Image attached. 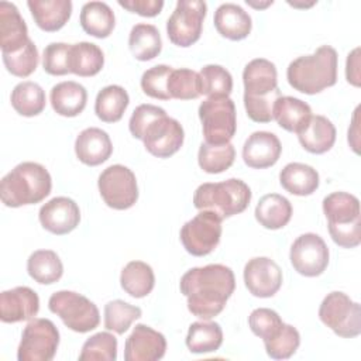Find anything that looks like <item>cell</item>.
I'll return each mask as SVG.
<instances>
[{"label":"cell","mask_w":361,"mask_h":361,"mask_svg":"<svg viewBox=\"0 0 361 361\" xmlns=\"http://www.w3.org/2000/svg\"><path fill=\"white\" fill-rule=\"evenodd\" d=\"M274 118L276 123L289 133L302 131L312 117L310 106L292 96H281L274 104Z\"/></svg>","instance_id":"27"},{"label":"cell","mask_w":361,"mask_h":361,"mask_svg":"<svg viewBox=\"0 0 361 361\" xmlns=\"http://www.w3.org/2000/svg\"><path fill=\"white\" fill-rule=\"evenodd\" d=\"M282 188L296 196H309L319 188L317 171L306 164L290 162L279 173Z\"/></svg>","instance_id":"29"},{"label":"cell","mask_w":361,"mask_h":361,"mask_svg":"<svg viewBox=\"0 0 361 361\" xmlns=\"http://www.w3.org/2000/svg\"><path fill=\"white\" fill-rule=\"evenodd\" d=\"M235 158V149L231 142L214 145L202 142L197 154L199 166L207 173H220L227 171Z\"/></svg>","instance_id":"38"},{"label":"cell","mask_w":361,"mask_h":361,"mask_svg":"<svg viewBox=\"0 0 361 361\" xmlns=\"http://www.w3.org/2000/svg\"><path fill=\"white\" fill-rule=\"evenodd\" d=\"M185 133L180 123L168 114L154 118L144 130L141 141L145 149L157 158H169L183 144Z\"/></svg>","instance_id":"14"},{"label":"cell","mask_w":361,"mask_h":361,"mask_svg":"<svg viewBox=\"0 0 361 361\" xmlns=\"http://www.w3.org/2000/svg\"><path fill=\"white\" fill-rule=\"evenodd\" d=\"M214 27L217 32L231 41H240L251 32V17L243 7L234 3H224L214 13Z\"/></svg>","instance_id":"24"},{"label":"cell","mask_w":361,"mask_h":361,"mask_svg":"<svg viewBox=\"0 0 361 361\" xmlns=\"http://www.w3.org/2000/svg\"><path fill=\"white\" fill-rule=\"evenodd\" d=\"M141 317V309L121 299L111 300L104 306V327L117 334H124L131 323Z\"/></svg>","instance_id":"40"},{"label":"cell","mask_w":361,"mask_h":361,"mask_svg":"<svg viewBox=\"0 0 361 361\" xmlns=\"http://www.w3.org/2000/svg\"><path fill=\"white\" fill-rule=\"evenodd\" d=\"M251 200V189L241 179L230 178L223 182L202 183L193 195L197 210H210L221 220L243 213Z\"/></svg>","instance_id":"5"},{"label":"cell","mask_w":361,"mask_h":361,"mask_svg":"<svg viewBox=\"0 0 361 361\" xmlns=\"http://www.w3.org/2000/svg\"><path fill=\"white\" fill-rule=\"evenodd\" d=\"M207 4L202 0H179L166 21L168 38L172 44L188 48L202 34Z\"/></svg>","instance_id":"10"},{"label":"cell","mask_w":361,"mask_h":361,"mask_svg":"<svg viewBox=\"0 0 361 361\" xmlns=\"http://www.w3.org/2000/svg\"><path fill=\"white\" fill-rule=\"evenodd\" d=\"M272 3H274L272 0H271V1H265V3H254V1H248V0H247V4L251 6V7H255V8H265V7L271 6Z\"/></svg>","instance_id":"53"},{"label":"cell","mask_w":361,"mask_h":361,"mask_svg":"<svg viewBox=\"0 0 361 361\" xmlns=\"http://www.w3.org/2000/svg\"><path fill=\"white\" fill-rule=\"evenodd\" d=\"M79 21L83 31L96 38H107L116 24L113 10L103 1L85 3Z\"/></svg>","instance_id":"30"},{"label":"cell","mask_w":361,"mask_h":361,"mask_svg":"<svg viewBox=\"0 0 361 361\" xmlns=\"http://www.w3.org/2000/svg\"><path fill=\"white\" fill-rule=\"evenodd\" d=\"M338 56L330 45L319 47L312 55H302L286 69L289 85L305 94H316L337 82Z\"/></svg>","instance_id":"2"},{"label":"cell","mask_w":361,"mask_h":361,"mask_svg":"<svg viewBox=\"0 0 361 361\" xmlns=\"http://www.w3.org/2000/svg\"><path fill=\"white\" fill-rule=\"evenodd\" d=\"M1 56L6 69L17 78L30 76L37 69L39 59L38 49L31 39L21 51L14 54H1Z\"/></svg>","instance_id":"44"},{"label":"cell","mask_w":361,"mask_h":361,"mask_svg":"<svg viewBox=\"0 0 361 361\" xmlns=\"http://www.w3.org/2000/svg\"><path fill=\"white\" fill-rule=\"evenodd\" d=\"M52 188L47 168L37 162H21L0 182V197L7 207H20L42 202Z\"/></svg>","instance_id":"3"},{"label":"cell","mask_w":361,"mask_h":361,"mask_svg":"<svg viewBox=\"0 0 361 361\" xmlns=\"http://www.w3.org/2000/svg\"><path fill=\"white\" fill-rule=\"evenodd\" d=\"M244 283L251 295L257 298H271L281 289L282 271L274 259L255 257L244 267Z\"/></svg>","instance_id":"15"},{"label":"cell","mask_w":361,"mask_h":361,"mask_svg":"<svg viewBox=\"0 0 361 361\" xmlns=\"http://www.w3.org/2000/svg\"><path fill=\"white\" fill-rule=\"evenodd\" d=\"M27 6L35 24L47 32L61 30L72 14L71 0H28Z\"/></svg>","instance_id":"23"},{"label":"cell","mask_w":361,"mask_h":361,"mask_svg":"<svg viewBox=\"0 0 361 361\" xmlns=\"http://www.w3.org/2000/svg\"><path fill=\"white\" fill-rule=\"evenodd\" d=\"M48 307L61 317L68 329L76 333L94 330L100 323L97 306L86 296L73 290H58L52 293L48 300Z\"/></svg>","instance_id":"6"},{"label":"cell","mask_w":361,"mask_h":361,"mask_svg":"<svg viewBox=\"0 0 361 361\" xmlns=\"http://www.w3.org/2000/svg\"><path fill=\"white\" fill-rule=\"evenodd\" d=\"M28 30L16 4L0 1V47L1 54H14L21 51L27 42Z\"/></svg>","instance_id":"20"},{"label":"cell","mask_w":361,"mask_h":361,"mask_svg":"<svg viewBox=\"0 0 361 361\" xmlns=\"http://www.w3.org/2000/svg\"><path fill=\"white\" fill-rule=\"evenodd\" d=\"M281 152V141L274 133L255 131L244 142L243 159L250 168L264 169L275 165Z\"/></svg>","instance_id":"19"},{"label":"cell","mask_w":361,"mask_h":361,"mask_svg":"<svg viewBox=\"0 0 361 361\" xmlns=\"http://www.w3.org/2000/svg\"><path fill=\"white\" fill-rule=\"evenodd\" d=\"M117 358V338L100 331L89 337L79 354L80 361H114Z\"/></svg>","instance_id":"42"},{"label":"cell","mask_w":361,"mask_h":361,"mask_svg":"<svg viewBox=\"0 0 361 361\" xmlns=\"http://www.w3.org/2000/svg\"><path fill=\"white\" fill-rule=\"evenodd\" d=\"M120 283L130 296L144 298L154 289L155 275L147 262L130 261L121 271Z\"/></svg>","instance_id":"36"},{"label":"cell","mask_w":361,"mask_h":361,"mask_svg":"<svg viewBox=\"0 0 361 361\" xmlns=\"http://www.w3.org/2000/svg\"><path fill=\"white\" fill-rule=\"evenodd\" d=\"M320 320L343 338L361 333V306L344 292H330L319 307Z\"/></svg>","instance_id":"8"},{"label":"cell","mask_w":361,"mask_h":361,"mask_svg":"<svg viewBox=\"0 0 361 361\" xmlns=\"http://www.w3.org/2000/svg\"><path fill=\"white\" fill-rule=\"evenodd\" d=\"M162 114H165V110L162 107H158L154 104H140L138 107H135V110L133 111V114L130 117V121H128L130 133L133 134V137L141 140L145 127L154 118H157Z\"/></svg>","instance_id":"49"},{"label":"cell","mask_w":361,"mask_h":361,"mask_svg":"<svg viewBox=\"0 0 361 361\" xmlns=\"http://www.w3.org/2000/svg\"><path fill=\"white\" fill-rule=\"evenodd\" d=\"M220 237L221 219L210 210H200L180 228L183 248L195 257L210 254L219 245Z\"/></svg>","instance_id":"12"},{"label":"cell","mask_w":361,"mask_h":361,"mask_svg":"<svg viewBox=\"0 0 361 361\" xmlns=\"http://www.w3.org/2000/svg\"><path fill=\"white\" fill-rule=\"evenodd\" d=\"M292 217L290 202L278 193H268L262 196L255 207L257 221L268 228L278 230L285 227Z\"/></svg>","instance_id":"28"},{"label":"cell","mask_w":361,"mask_h":361,"mask_svg":"<svg viewBox=\"0 0 361 361\" xmlns=\"http://www.w3.org/2000/svg\"><path fill=\"white\" fill-rule=\"evenodd\" d=\"M41 226L56 235H63L75 230L80 221V210L75 200L66 196H56L39 209Z\"/></svg>","instance_id":"16"},{"label":"cell","mask_w":361,"mask_h":361,"mask_svg":"<svg viewBox=\"0 0 361 361\" xmlns=\"http://www.w3.org/2000/svg\"><path fill=\"white\" fill-rule=\"evenodd\" d=\"M200 93L207 97H228L233 90L230 72L220 65H206L199 72Z\"/></svg>","instance_id":"39"},{"label":"cell","mask_w":361,"mask_h":361,"mask_svg":"<svg viewBox=\"0 0 361 361\" xmlns=\"http://www.w3.org/2000/svg\"><path fill=\"white\" fill-rule=\"evenodd\" d=\"M345 78L353 86H360V48L353 49L347 56Z\"/></svg>","instance_id":"51"},{"label":"cell","mask_w":361,"mask_h":361,"mask_svg":"<svg viewBox=\"0 0 361 361\" xmlns=\"http://www.w3.org/2000/svg\"><path fill=\"white\" fill-rule=\"evenodd\" d=\"M223 343V330L216 322H195L189 326L186 345L190 353L204 354L220 348Z\"/></svg>","instance_id":"35"},{"label":"cell","mask_w":361,"mask_h":361,"mask_svg":"<svg viewBox=\"0 0 361 361\" xmlns=\"http://www.w3.org/2000/svg\"><path fill=\"white\" fill-rule=\"evenodd\" d=\"M358 110H360V107H357L355 109V111H354V116H353V124H351V127L348 128V142H350V145H351V148L354 149V152H360L358 151Z\"/></svg>","instance_id":"52"},{"label":"cell","mask_w":361,"mask_h":361,"mask_svg":"<svg viewBox=\"0 0 361 361\" xmlns=\"http://www.w3.org/2000/svg\"><path fill=\"white\" fill-rule=\"evenodd\" d=\"M39 310V298L28 286H16L0 293V320L18 323L34 319Z\"/></svg>","instance_id":"18"},{"label":"cell","mask_w":361,"mask_h":361,"mask_svg":"<svg viewBox=\"0 0 361 361\" xmlns=\"http://www.w3.org/2000/svg\"><path fill=\"white\" fill-rule=\"evenodd\" d=\"M300 344L299 331L290 326L283 323L281 330L269 340L264 341L267 354L274 360H286L292 357Z\"/></svg>","instance_id":"43"},{"label":"cell","mask_w":361,"mask_h":361,"mask_svg":"<svg viewBox=\"0 0 361 361\" xmlns=\"http://www.w3.org/2000/svg\"><path fill=\"white\" fill-rule=\"evenodd\" d=\"M49 100L56 114L63 117H75L86 107L87 92L80 83L66 80L56 83L51 89Z\"/></svg>","instance_id":"25"},{"label":"cell","mask_w":361,"mask_h":361,"mask_svg":"<svg viewBox=\"0 0 361 361\" xmlns=\"http://www.w3.org/2000/svg\"><path fill=\"white\" fill-rule=\"evenodd\" d=\"M168 93L171 99L178 100L197 99L202 94L199 73L188 68L172 69L168 79Z\"/></svg>","instance_id":"41"},{"label":"cell","mask_w":361,"mask_h":361,"mask_svg":"<svg viewBox=\"0 0 361 361\" xmlns=\"http://www.w3.org/2000/svg\"><path fill=\"white\" fill-rule=\"evenodd\" d=\"M248 324L251 331L265 341L272 338L281 330L283 322L275 310L258 307L248 316Z\"/></svg>","instance_id":"46"},{"label":"cell","mask_w":361,"mask_h":361,"mask_svg":"<svg viewBox=\"0 0 361 361\" xmlns=\"http://www.w3.org/2000/svg\"><path fill=\"white\" fill-rule=\"evenodd\" d=\"M113 152V144L109 134L97 127H89L79 133L75 141V154L80 162L89 166H97L106 162Z\"/></svg>","instance_id":"21"},{"label":"cell","mask_w":361,"mask_h":361,"mask_svg":"<svg viewBox=\"0 0 361 361\" xmlns=\"http://www.w3.org/2000/svg\"><path fill=\"white\" fill-rule=\"evenodd\" d=\"M104 65L103 51L93 42H78L71 45L69 71L82 78L97 75Z\"/></svg>","instance_id":"31"},{"label":"cell","mask_w":361,"mask_h":361,"mask_svg":"<svg viewBox=\"0 0 361 361\" xmlns=\"http://www.w3.org/2000/svg\"><path fill=\"white\" fill-rule=\"evenodd\" d=\"M97 186L104 203L116 210L130 209L138 199V186L134 172L120 164L107 166L100 173Z\"/></svg>","instance_id":"11"},{"label":"cell","mask_w":361,"mask_h":361,"mask_svg":"<svg viewBox=\"0 0 361 361\" xmlns=\"http://www.w3.org/2000/svg\"><path fill=\"white\" fill-rule=\"evenodd\" d=\"M10 102L18 114L24 117H34L45 109L47 97L44 89L38 83L25 80L14 86Z\"/></svg>","instance_id":"37"},{"label":"cell","mask_w":361,"mask_h":361,"mask_svg":"<svg viewBox=\"0 0 361 361\" xmlns=\"http://www.w3.org/2000/svg\"><path fill=\"white\" fill-rule=\"evenodd\" d=\"M179 288L188 299L189 312L202 320H210L223 312L234 292L235 278L231 268L209 264L183 274Z\"/></svg>","instance_id":"1"},{"label":"cell","mask_w":361,"mask_h":361,"mask_svg":"<svg viewBox=\"0 0 361 361\" xmlns=\"http://www.w3.org/2000/svg\"><path fill=\"white\" fill-rule=\"evenodd\" d=\"M323 212L331 240L343 248H355L361 243L360 200L347 192H333L323 199Z\"/></svg>","instance_id":"4"},{"label":"cell","mask_w":361,"mask_h":361,"mask_svg":"<svg viewBox=\"0 0 361 361\" xmlns=\"http://www.w3.org/2000/svg\"><path fill=\"white\" fill-rule=\"evenodd\" d=\"M59 345V331L48 319H31L21 334L18 361H51Z\"/></svg>","instance_id":"9"},{"label":"cell","mask_w":361,"mask_h":361,"mask_svg":"<svg viewBox=\"0 0 361 361\" xmlns=\"http://www.w3.org/2000/svg\"><path fill=\"white\" fill-rule=\"evenodd\" d=\"M118 4L131 13H137L142 17H155L164 7L162 0H118Z\"/></svg>","instance_id":"50"},{"label":"cell","mask_w":361,"mask_h":361,"mask_svg":"<svg viewBox=\"0 0 361 361\" xmlns=\"http://www.w3.org/2000/svg\"><path fill=\"white\" fill-rule=\"evenodd\" d=\"M166 340L162 333L147 324H135L126 340V361H157L165 355Z\"/></svg>","instance_id":"17"},{"label":"cell","mask_w":361,"mask_h":361,"mask_svg":"<svg viewBox=\"0 0 361 361\" xmlns=\"http://www.w3.org/2000/svg\"><path fill=\"white\" fill-rule=\"evenodd\" d=\"M300 145L312 154H324L336 142V127L324 116H312L306 127L298 133Z\"/></svg>","instance_id":"26"},{"label":"cell","mask_w":361,"mask_h":361,"mask_svg":"<svg viewBox=\"0 0 361 361\" xmlns=\"http://www.w3.org/2000/svg\"><path fill=\"white\" fill-rule=\"evenodd\" d=\"M130 103L128 93L118 85H109L103 87L94 102V113L104 123H116L121 120Z\"/></svg>","instance_id":"33"},{"label":"cell","mask_w":361,"mask_h":361,"mask_svg":"<svg viewBox=\"0 0 361 361\" xmlns=\"http://www.w3.org/2000/svg\"><path fill=\"white\" fill-rule=\"evenodd\" d=\"M281 97L279 89L267 96H247L244 94V107L247 116L255 123H271L274 120V104Z\"/></svg>","instance_id":"48"},{"label":"cell","mask_w":361,"mask_h":361,"mask_svg":"<svg viewBox=\"0 0 361 361\" xmlns=\"http://www.w3.org/2000/svg\"><path fill=\"white\" fill-rule=\"evenodd\" d=\"M290 264L303 276H319L329 265V248L324 240L314 233L299 235L290 247Z\"/></svg>","instance_id":"13"},{"label":"cell","mask_w":361,"mask_h":361,"mask_svg":"<svg viewBox=\"0 0 361 361\" xmlns=\"http://www.w3.org/2000/svg\"><path fill=\"white\" fill-rule=\"evenodd\" d=\"M72 44L51 42L45 47L42 54L44 71L54 76L71 73L69 71V51Z\"/></svg>","instance_id":"47"},{"label":"cell","mask_w":361,"mask_h":361,"mask_svg":"<svg viewBox=\"0 0 361 361\" xmlns=\"http://www.w3.org/2000/svg\"><path fill=\"white\" fill-rule=\"evenodd\" d=\"M199 118L207 144L230 142L235 134V106L230 97H207L199 106Z\"/></svg>","instance_id":"7"},{"label":"cell","mask_w":361,"mask_h":361,"mask_svg":"<svg viewBox=\"0 0 361 361\" xmlns=\"http://www.w3.org/2000/svg\"><path fill=\"white\" fill-rule=\"evenodd\" d=\"M128 47L135 59L142 62L154 59L162 49V39L158 28L147 23L135 24L128 35Z\"/></svg>","instance_id":"32"},{"label":"cell","mask_w":361,"mask_h":361,"mask_svg":"<svg viewBox=\"0 0 361 361\" xmlns=\"http://www.w3.org/2000/svg\"><path fill=\"white\" fill-rule=\"evenodd\" d=\"M27 271L35 282L51 285L61 279L63 274V265L55 251L37 250L28 257Z\"/></svg>","instance_id":"34"},{"label":"cell","mask_w":361,"mask_h":361,"mask_svg":"<svg viewBox=\"0 0 361 361\" xmlns=\"http://www.w3.org/2000/svg\"><path fill=\"white\" fill-rule=\"evenodd\" d=\"M172 66L157 65L147 69L141 76V89L142 92L154 99L169 100L168 93V79L172 72Z\"/></svg>","instance_id":"45"},{"label":"cell","mask_w":361,"mask_h":361,"mask_svg":"<svg viewBox=\"0 0 361 361\" xmlns=\"http://www.w3.org/2000/svg\"><path fill=\"white\" fill-rule=\"evenodd\" d=\"M244 94L267 96L278 89V75L275 65L265 58L250 61L243 72Z\"/></svg>","instance_id":"22"}]
</instances>
